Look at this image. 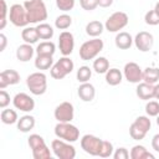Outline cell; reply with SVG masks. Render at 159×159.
Returning <instances> with one entry per match:
<instances>
[{"instance_id": "cell-1", "label": "cell", "mask_w": 159, "mask_h": 159, "mask_svg": "<svg viewBox=\"0 0 159 159\" xmlns=\"http://www.w3.org/2000/svg\"><path fill=\"white\" fill-rule=\"evenodd\" d=\"M30 24H40L47 19V9L43 0H26L24 2Z\"/></svg>"}, {"instance_id": "cell-2", "label": "cell", "mask_w": 159, "mask_h": 159, "mask_svg": "<svg viewBox=\"0 0 159 159\" xmlns=\"http://www.w3.org/2000/svg\"><path fill=\"white\" fill-rule=\"evenodd\" d=\"M27 143L32 152L34 159H50L51 158L50 148L46 145L45 139L40 134H31L27 139Z\"/></svg>"}, {"instance_id": "cell-3", "label": "cell", "mask_w": 159, "mask_h": 159, "mask_svg": "<svg viewBox=\"0 0 159 159\" xmlns=\"http://www.w3.org/2000/svg\"><path fill=\"white\" fill-rule=\"evenodd\" d=\"M103 41L98 37H93L92 40H88L86 42H83L80 47V57L83 61H89L96 58L99 52L103 50Z\"/></svg>"}, {"instance_id": "cell-4", "label": "cell", "mask_w": 159, "mask_h": 159, "mask_svg": "<svg viewBox=\"0 0 159 159\" xmlns=\"http://www.w3.org/2000/svg\"><path fill=\"white\" fill-rule=\"evenodd\" d=\"M55 135L70 143H75L80 139V129L71 124V122H58L55 125Z\"/></svg>"}, {"instance_id": "cell-5", "label": "cell", "mask_w": 159, "mask_h": 159, "mask_svg": "<svg viewBox=\"0 0 159 159\" xmlns=\"http://www.w3.org/2000/svg\"><path fill=\"white\" fill-rule=\"evenodd\" d=\"M26 86L35 96H41L47 89V77L43 72H34L27 76Z\"/></svg>"}, {"instance_id": "cell-6", "label": "cell", "mask_w": 159, "mask_h": 159, "mask_svg": "<svg viewBox=\"0 0 159 159\" xmlns=\"http://www.w3.org/2000/svg\"><path fill=\"white\" fill-rule=\"evenodd\" d=\"M152 127V122L148 116H139L129 127V135L134 140H142L147 135Z\"/></svg>"}, {"instance_id": "cell-7", "label": "cell", "mask_w": 159, "mask_h": 159, "mask_svg": "<svg viewBox=\"0 0 159 159\" xmlns=\"http://www.w3.org/2000/svg\"><path fill=\"white\" fill-rule=\"evenodd\" d=\"M51 149L53 154L58 159H75L76 157V149L75 147L63 139H53L51 142Z\"/></svg>"}, {"instance_id": "cell-8", "label": "cell", "mask_w": 159, "mask_h": 159, "mask_svg": "<svg viewBox=\"0 0 159 159\" xmlns=\"http://www.w3.org/2000/svg\"><path fill=\"white\" fill-rule=\"evenodd\" d=\"M9 20L16 27H26L30 21L26 9L21 4H14L9 9Z\"/></svg>"}, {"instance_id": "cell-9", "label": "cell", "mask_w": 159, "mask_h": 159, "mask_svg": "<svg viewBox=\"0 0 159 159\" xmlns=\"http://www.w3.org/2000/svg\"><path fill=\"white\" fill-rule=\"evenodd\" d=\"M129 22V17L125 12L123 11H117L113 12L104 24V29L108 32H119V30L124 29Z\"/></svg>"}, {"instance_id": "cell-10", "label": "cell", "mask_w": 159, "mask_h": 159, "mask_svg": "<svg viewBox=\"0 0 159 159\" xmlns=\"http://www.w3.org/2000/svg\"><path fill=\"white\" fill-rule=\"evenodd\" d=\"M102 143H103V140L101 138L92 135V134H84L81 138V148L83 149V152H86L87 154L93 155V157L99 155Z\"/></svg>"}, {"instance_id": "cell-11", "label": "cell", "mask_w": 159, "mask_h": 159, "mask_svg": "<svg viewBox=\"0 0 159 159\" xmlns=\"http://www.w3.org/2000/svg\"><path fill=\"white\" fill-rule=\"evenodd\" d=\"M55 119L57 122H71L75 117V108L73 104L70 102H62L60 103L53 112Z\"/></svg>"}, {"instance_id": "cell-12", "label": "cell", "mask_w": 159, "mask_h": 159, "mask_svg": "<svg viewBox=\"0 0 159 159\" xmlns=\"http://www.w3.org/2000/svg\"><path fill=\"white\" fill-rule=\"evenodd\" d=\"M12 104L16 109H20L21 112H31L35 108V101L31 96H29L27 93L20 92L16 93L14 99H12Z\"/></svg>"}, {"instance_id": "cell-13", "label": "cell", "mask_w": 159, "mask_h": 159, "mask_svg": "<svg viewBox=\"0 0 159 159\" xmlns=\"http://www.w3.org/2000/svg\"><path fill=\"white\" fill-rule=\"evenodd\" d=\"M142 75H143V70L140 68V66L138 63H135V62L125 63V66L123 68V76L128 82H130V83L142 82Z\"/></svg>"}, {"instance_id": "cell-14", "label": "cell", "mask_w": 159, "mask_h": 159, "mask_svg": "<svg viewBox=\"0 0 159 159\" xmlns=\"http://www.w3.org/2000/svg\"><path fill=\"white\" fill-rule=\"evenodd\" d=\"M153 43H154V37L148 31H140L134 37V45L142 52H148L149 50H152Z\"/></svg>"}, {"instance_id": "cell-15", "label": "cell", "mask_w": 159, "mask_h": 159, "mask_svg": "<svg viewBox=\"0 0 159 159\" xmlns=\"http://www.w3.org/2000/svg\"><path fill=\"white\" fill-rule=\"evenodd\" d=\"M75 47V37L68 31H62L58 36V48L63 56H70Z\"/></svg>"}, {"instance_id": "cell-16", "label": "cell", "mask_w": 159, "mask_h": 159, "mask_svg": "<svg viewBox=\"0 0 159 159\" xmlns=\"http://www.w3.org/2000/svg\"><path fill=\"white\" fill-rule=\"evenodd\" d=\"M20 82V75L15 70H4L0 73V88L5 89L7 86H12Z\"/></svg>"}, {"instance_id": "cell-17", "label": "cell", "mask_w": 159, "mask_h": 159, "mask_svg": "<svg viewBox=\"0 0 159 159\" xmlns=\"http://www.w3.org/2000/svg\"><path fill=\"white\" fill-rule=\"evenodd\" d=\"M135 93L139 99H143V101L153 99L154 98V84L142 81L138 83V86L135 88Z\"/></svg>"}, {"instance_id": "cell-18", "label": "cell", "mask_w": 159, "mask_h": 159, "mask_svg": "<svg viewBox=\"0 0 159 159\" xmlns=\"http://www.w3.org/2000/svg\"><path fill=\"white\" fill-rule=\"evenodd\" d=\"M77 94H78V97L83 102H91V101H93V98L96 96L94 86L91 84L89 82L81 83L80 87H78V89H77Z\"/></svg>"}, {"instance_id": "cell-19", "label": "cell", "mask_w": 159, "mask_h": 159, "mask_svg": "<svg viewBox=\"0 0 159 159\" xmlns=\"http://www.w3.org/2000/svg\"><path fill=\"white\" fill-rule=\"evenodd\" d=\"M35 52H36L35 48L30 43L25 42V43H22V45H20L17 47V50H16V58L19 61H21V62H27V61H30L32 58Z\"/></svg>"}, {"instance_id": "cell-20", "label": "cell", "mask_w": 159, "mask_h": 159, "mask_svg": "<svg viewBox=\"0 0 159 159\" xmlns=\"http://www.w3.org/2000/svg\"><path fill=\"white\" fill-rule=\"evenodd\" d=\"M133 42H134V39L130 36V34H128L125 31L118 32L114 39V43L119 50H128Z\"/></svg>"}, {"instance_id": "cell-21", "label": "cell", "mask_w": 159, "mask_h": 159, "mask_svg": "<svg viewBox=\"0 0 159 159\" xmlns=\"http://www.w3.org/2000/svg\"><path fill=\"white\" fill-rule=\"evenodd\" d=\"M17 129L22 133H27L31 129H34L35 127V117L30 116V114H25L22 117H20V119L17 120Z\"/></svg>"}, {"instance_id": "cell-22", "label": "cell", "mask_w": 159, "mask_h": 159, "mask_svg": "<svg viewBox=\"0 0 159 159\" xmlns=\"http://www.w3.org/2000/svg\"><path fill=\"white\" fill-rule=\"evenodd\" d=\"M142 81L150 83V84H155L159 81V68L158 67H147L143 70V75H142Z\"/></svg>"}, {"instance_id": "cell-23", "label": "cell", "mask_w": 159, "mask_h": 159, "mask_svg": "<svg viewBox=\"0 0 159 159\" xmlns=\"http://www.w3.org/2000/svg\"><path fill=\"white\" fill-rule=\"evenodd\" d=\"M130 158L132 159H154V155L152 153H149L144 145H134L132 149H130V153H129Z\"/></svg>"}, {"instance_id": "cell-24", "label": "cell", "mask_w": 159, "mask_h": 159, "mask_svg": "<svg viewBox=\"0 0 159 159\" xmlns=\"http://www.w3.org/2000/svg\"><path fill=\"white\" fill-rule=\"evenodd\" d=\"M103 30H104V25L101 21H97V20L89 21L86 25V34L88 36H91V37H98V36H101V34L103 32Z\"/></svg>"}, {"instance_id": "cell-25", "label": "cell", "mask_w": 159, "mask_h": 159, "mask_svg": "<svg viewBox=\"0 0 159 159\" xmlns=\"http://www.w3.org/2000/svg\"><path fill=\"white\" fill-rule=\"evenodd\" d=\"M36 55H46V56H53L55 51H56V46L52 41H42L37 45V47L35 48Z\"/></svg>"}, {"instance_id": "cell-26", "label": "cell", "mask_w": 159, "mask_h": 159, "mask_svg": "<svg viewBox=\"0 0 159 159\" xmlns=\"http://www.w3.org/2000/svg\"><path fill=\"white\" fill-rule=\"evenodd\" d=\"M123 80V73L118 68H109L106 72V82L109 86H118Z\"/></svg>"}, {"instance_id": "cell-27", "label": "cell", "mask_w": 159, "mask_h": 159, "mask_svg": "<svg viewBox=\"0 0 159 159\" xmlns=\"http://www.w3.org/2000/svg\"><path fill=\"white\" fill-rule=\"evenodd\" d=\"M21 37H22L24 42L30 43V45L36 43V42L40 40L36 27H32V26H30V27L26 26V27L22 30V32H21Z\"/></svg>"}, {"instance_id": "cell-28", "label": "cell", "mask_w": 159, "mask_h": 159, "mask_svg": "<svg viewBox=\"0 0 159 159\" xmlns=\"http://www.w3.org/2000/svg\"><path fill=\"white\" fill-rule=\"evenodd\" d=\"M0 119L4 124H15L17 123L19 120V117H17V113L15 109H10V108H2L1 113H0Z\"/></svg>"}, {"instance_id": "cell-29", "label": "cell", "mask_w": 159, "mask_h": 159, "mask_svg": "<svg viewBox=\"0 0 159 159\" xmlns=\"http://www.w3.org/2000/svg\"><path fill=\"white\" fill-rule=\"evenodd\" d=\"M53 66V60L52 56H46V55H37L35 58V67L37 70L45 71L48 70Z\"/></svg>"}, {"instance_id": "cell-30", "label": "cell", "mask_w": 159, "mask_h": 159, "mask_svg": "<svg viewBox=\"0 0 159 159\" xmlns=\"http://www.w3.org/2000/svg\"><path fill=\"white\" fill-rule=\"evenodd\" d=\"M36 30H37L39 37L41 40H51L52 36H53V29H52V26L48 25V24H46V22L37 24Z\"/></svg>"}, {"instance_id": "cell-31", "label": "cell", "mask_w": 159, "mask_h": 159, "mask_svg": "<svg viewBox=\"0 0 159 159\" xmlns=\"http://www.w3.org/2000/svg\"><path fill=\"white\" fill-rule=\"evenodd\" d=\"M93 70L98 75H106V72L109 70V61L106 58V57H97L94 61H93Z\"/></svg>"}, {"instance_id": "cell-32", "label": "cell", "mask_w": 159, "mask_h": 159, "mask_svg": "<svg viewBox=\"0 0 159 159\" xmlns=\"http://www.w3.org/2000/svg\"><path fill=\"white\" fill-rule=\"evenodd\" d=\"M71 25H72V17L67 14H62V15L57 16L56 20H55V26L58 30H66Z\"/></svg>"}, {"instance_id": "cell-33", "label": "cell", "mask_w": 159, "mask_h": 159, "mask_svg": "<svg viewBox=\"0 0 159 159\" xmlns=\"http://www.w3.org/2000/svg\"><path fill=\"white\" fill-rule=\"evenodd\" d=\"M76 77H77V81H78L80 83L88 82L89 78L92 77V70H91L88 66H81V67L77 70Z\"/></svg>"}, {"instance_id": "cell-34", "label": "cell", "mask_w": 159, "mask_h": 159, "mask_svg": "<svg viewBox=\"0 0 159 159\" xmlns=\"http://www.w3.org/2000/svg\"><path fill=\"white\" fill-rule=\"evenodd\" d=\"M50 73H51V77L55 78V80H62V78H65V77L68 75V73L62 68V66H61L58 62L53 63V66L50 68Z\"/></svg>"}, {"instance_id": "cell-35", "label": "cell", "mask_w": 159, "mask_h": 159, "mask_svg": "<svg viewBox=\"0 0 159 159\" xmlns=\"http://www.w3.org/2000/svg\"><path fill=\"white\" fill-rule=\"evenodd\" d=\"M145 113L148 117H157L159 114V102L148 101L145 104Z\"/></svg>"}, {"instance_id": "cell-36", "label": "cell", "mask_w": 159, "mask_h": 159, "mask_svg": "<svg viewBox=\"0 0 159 159\" xmlns=\"http://www.w3.org/2000/svg\"><path fill=\"white\" fill-rule=\"evenodd\" d=\"M113 152H114V148H113V144L108 140H103L102 143V148H101V152H99V155L101 158H109L113 155Z\"/></svg>"}, {"instance_id": "cell-37", "label": "cell", "mask_w": 159, "mask_h": 159, "mask_svg": "<svg viewBox=\"0 0 159 159\" xmlns=\"http://www.w3.org/2000/svg\"><path fill=\"white\" fill-rule=\"evenodd\" d=\"M144 21L147 25H150V26L159 25V15L155 12V10H149L144 15Z\"/></svg>"}, {"instance_id": "cell-38", "label": "cell", "mask_w": 159, "mask_h": 159, "mask_svg": "<svg viewBox=\"0 0 159 159\" xmlns=\"http://www.w3.org/2000/svg\"><path fill=\"white\" fill-rule=\"evenodd\" d=\"M57 62L62 66V68H63L67 73H71V72L73 71V68H75V63H73V61H72L68 56H63V57H61Z\"/></svg>"}, {"instance_id": "cell-39", "label": "cell", "mask_w": 159, "mask_h": 159, "mask_svg": "<svg viewBox=\"0 0 159 159\" xmlns=\"http://www.w3.org/2000/svg\"><path fill=\"white\" fill-rule=\"evenodd\" d=\"M56 6L61 11L67 12L75 7V0H56Z\"/></svg>"}, {"instance_id": "cell-40", "label": "cell", "mask_w": 159, "mask_h": 159, "mask_svg": "<svg viewBox=\"0 0 159 159\" xmlns=\"http://www.w3.org/2000/svg\"><path fill=\"white\" fill-rule=\"evenodd\" d=\"M0 5H1V16H0V30H2L6 26V16L9 14V9L6 5L5 0H0Z\"/></svg>"}, {"instance_id": "cell-41", "label": "cell", "mask_w": 159, "mask_h": 159, "mask_svg": "<svg viewBox=\"0 0 159 159\" xmlns=\"http://www.w3.org/2000/svg\"><path fill=\"white\" fill-rule=\"evenodd\" d=\"M80 4L83 10L92 11L98 6V0H80Z\"/></svg>"}, {"instance_id": "cell-42", "label": "cell", "mask_w": 159, "mask_h": 159, "mask_svg": "<svg viewBox=\"0 0 159 159\" xmlns=\"http://www.w3.org/2000/svg\"><path fill=\"white\" fill-rule=\"evenodd\" d=\"M114 159H128L130 155H129V152L125 149V148H123V147H120V148H117L114 152H113V155H112Z\"/></svg>"}, {"instance_id": "cell-43", "label": "cell", "mask_w": 159, "mask_h": 159, "mask_svg": "<svg viewBox=\"0 0 159 159\" xmlns=\"http://www.w3.org/2000/svg\"><path fill=\"white\" fill-rule=\"evenodd\" d=\"M9 104H10V94L5 89H1L0 91V108H6Z\"/></svg>"}, {"instance_id": "cell-44", "label": "cell", "mask_w": 159, "mask_h": 159, "mask_svg": "<svg viewBox=\"0 0 159 159\" xmlns=\"http://www.w3.org/2000/svg\"><path fill=\"white\" fill-rule=\"evenodd\" d=\"M152 148L155 152H159V133H157L153 138H152Z\"/></svg>"}, {"instance_id": "cell-45", "label": "cell", "mask_w": 159, "mask_h": 159, "mask_svg": "<svg viewBox=\"0 0 159 159\" xmlns=\"http://www.w3.org/2000/svg\"><path fill=\"white\" fill-rule=\"evenodd\" d=\"M6 45H7V39H6V36H5L4 34H0V52H2V51L5 50Z\"/></svg>"}, {"instance_id": "cell-46", "label": "cell", "mask_w": 159, "mask_h": 159, "mask_svg": "<svg viewBox=\"0 0 159 159\" xmlns=\"http://www.w3.org/2000/svg\"><path fill=\"white\" fill-rule=\"evenodd\" d=\"M113 4V0H98V6L101 7H109Z\"/></svg>"}, {"instance_id": "cell-47", "label": "cell", "mask_w": 159, "mask_h": 159, "mask_svg": "<svg viewBox=\"0 0 159 159\" xmlns=\"http://www.w3.org/2000/svg\"><path fill=\"white\" fill-rule=\"evenodd\" d=\"M154 98L159 99V83L154 84Z\"/></svg>"}, {"instance_id": "cell-48", "label": "cell", "mask_w": 159, "mask_h": 159, "mask_svg": "<svg viewBox=\"0 0 159 159\" xmlns=\"http://www.w3.org/2000/svg\"><path fill=\"white\" fill-rule=\"evenodd\" d=\"M154 10H155V12H157V14L159 15V1H158V2L155 4V7H154Z\"/></svg>"}, {"instance_id": "cell-49", "label": "cell", "mask_w": 159, "mask_h": 159, "mask_svg": "<svg viewBox=\"0 0 159 159\" xmlns=\"http://www.w3.org/2000/svg\"><path fill=\"white\" fill-rule=\"evenodd\" d=\"M157 124H158V125H159V114H158V116H157Z\"/></svg>"}]
</instances>
